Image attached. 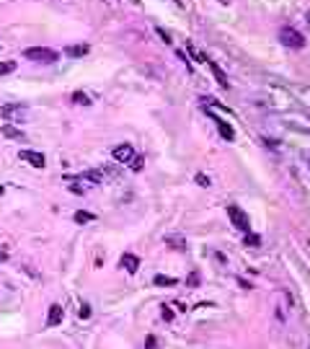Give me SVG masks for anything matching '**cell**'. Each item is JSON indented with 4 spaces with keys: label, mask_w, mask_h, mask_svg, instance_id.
I'll list each match as a JSON object with an SVG mask.
<instances>
[{
    "label": "cell",
    "mask_w": 310,
    "mask_h": 349,
    "mask_svg": "<svg viewBox=\"0 0 310 349\" xmlns=\"http://www.w3.org/2000/svg\"><path fill=\"white\" fill-rule=\"evenodd\" d=\"M24 60H31V62H42V65H52L57 62L59 55L49 47H29L24 49Z\"/></svg>",
    "instance_id": "cell-1"
},
{
    "label": "cell",
    "mask_w": 310,
    "mask_h": 349,
    "mask_svg": "<svg viewBox=\"0 0 310 349\" xmlns=\"http://www.w3.org/2000/svg\"><path fill=\"white\" fill-rule=\"evenodd\" d=\"M26 104H5V106H0V117L5 119L8 124H21V122H26Z\"/></svg>",
    "instance_id": "cell-2"
},
{
    "label": "cell",
    "mask_w": 310,
    "mask_h": 349,
    "mask_svg": "<svg viewBox=\"0 0 310 349\" xmlns=\"http://www.w3.org/2000/svg\"><path fill=\"white\" fill-rule=\"evenodd\" d=\"M279 42H282L284 47H290V49H302L305 47V36H302L297 29H292V26L279 29Z\"/></svg>",
    "instance_id": "cell-3"
},
{
    "label": "cell",
    "mask_w": 310,
    "mask_h": 349,
    "mask_svg": "<svg viewBox=\"0 0 310 349\" xmlns=\"http://www.w3.org/2000/svg\"><path fill=\"white\" fill-rule=\"evenodd\" d=\"M228 217H230V223L236 225L238 230L251 233V220H248V215L238 207V204H228Z\"/></svg>",
    "instance_id": "cell-4"
},
{
    "label": "cell",
    "mask_w": 310,
    "mask_h": 349,
    "mask_svg": "<svg viewBox=\"0 0 310 349\" xmlns=\"http://www.w3.org/2000/svg\"><path fill=\"white\" fill-rule=\"evenodd\" d=\"M111 158H114L117 163H132V158H134V148L130 145V142H122V145H114L111 148Z\"/></svg>",
    "instance_id": "cell-5"
},
{
    "label": "cell",
    "mask_w": 310,
    "mask_h": 349,
    "mask_svg": "<svg viewBox=\"0 0 310 349\" xmlns=\"http://www.w3.org/2000/svg\"><path fill=\"white\" fill-rule=\"evenodd\" d=\"M18 158L29 166H34V168H44L47 166V158H44V153H39V150H18Z\"/></svg>",
    "instance_id": "cell-6"
},
{
    "label": "cell",
    "mask_w": 310,
    "mask_h": 349,
    "mask_svg": "<svg viewBox=\"0 0 310 349\" xmlns=\"http://www.w3.org/2000/svg\"><path fill=\"white\" fill-rule=\"evenodd\" d=\"M119 267L127 269V274H137V269H140V256H134V254H122V259H119Z\"/></svg>",
    "instance_id": "cell-7"
},
{
    "label": "cell",
    "mask_w": 310,
    "mask_h": 349,
    "mask_svg": "<svg viewBox=\"0 0 310 349\" xmlns=\"http://www.w3.org/2000/svg\"><path fill=\"white\" fill-rule=\"evenodd\" d=\"M65 318V308L59 303H52L49 305V316H47V326H59Z\"/></svg>",
    "instance_id": "cell-8"
},
{
    "label": "cell",
    "mask_w": 310,
    "mask_h": 349,
    "mask_svg": "<svg viewBox=\"0 0 310 349\" xmlns=\"http://www.w3.org/2000/svg\"><path fill=\"white\" fill-rule=\"evenodd\" d=\"M0 132H3V137H8V140H18V142H24V140H26V137H24V132H21L16 124H8V122L0 127Z\"/></svg>",
    "instance_id": "cell-9"
},
{
    "label": "cell",
    "mask_w": 310,
    "mask_h": 349,
    "mask_svg": "<svg viewBox=\"0 0 310 349\" xmlns=\"http://www.w3.org/2000/svg\"><path fill=\"white\" fill-rule=\"evenodd\" d=\"M90 52L88 44H70V47H65V55L67 57H86Z\"/></svg>",
    "instance_id": "cell-10"
},
{
    "label": "cell",
    "mask_w": 310,
    "mask_h": 349,
    "mask_svg": "<svg viewBox=\"0 0 310 349\" xmlns=\"http://www.w3.org/2000/svg\"><path fill=\"white\" fill-rule=\"evenodd\" d=\"M215 124H217V130H220V135H222V137L228 140V142L236 140V130H233V127H230L228 122H222V119H217V117H215Z\"/></svg>",
    "instance_id": "cell-11"
},
{
    "label": "cell",
    "mask_w": 310,
    "mask_h": 349,
    "mask_svg": "<svg viewBox=\"0 0 310 349\" xmlns=\"http://www.w3.org/2000/svg\"><path fill=\"white\" fill-rule=\"evenodd\" d=\"M153 285L155 287H173V285H178V279L176 277H165V274H155Z\"/></svg>",
    "instance_id": "cell-12"
},
{
    "label": "cell",
    "mask_w": 310,
    "mask_h": 349,
    "mask_svg": "<svg viewBox=\"0 0 310 349\" xmlns=\"http://www.w3.org/2000/svg\"><path fill=\"white\" fill-rule=\"evenodd\" d=\"M207 65H209V67H212V73H215V78H217V83H220V86H222V88H228V75H225V73L220 70V67H217V65L212 62V60H207Z\"/></svg>",
    "instance_id": "cell-13"
},
{
    "label": "cell",
    "mask_w": 310,
    "mask_h": 349,
    "mask_svg": "<svg viewBox=\"0 0 310 349\" xmlns=\"http://www.w3.org/2000/svg\"><path fill=\"white\" fill-rule=\"evenodd\" d=\"M73 104H78V106H90L93 101H90L88 93H83V91H75V93H73Z\"/></svg>",
    "instance_id": "cell-14"
},
{
    "label": "cell",
    "mask_w": 310,
    "mask_h": 349,
    "mask_svg": "<svg viewBox=\"0 0 310 349\" xmlns=\"http://www.w3.org/2000/svg\"><path fill=\"white\" fill-rule=\"evenodd\" d=\"M16 60H0V75H8V73H13L16 70Z\"/></svg>",
    "instance_id": "cell-15"
},
{
    "label": "cell",
    "mask_w": 310,
    "mask_h": 349,
    "mask_svg": "<svg viewBox=\"0 0 310 349\" xmlns=\"http://www.w3.org/2000/svg\"><path fill=\"white\" fill-rule=\"evenodd\" d=\"M73 217H75V223H90V220H96L93 212H86V210H78Z\"/></svg>",
    "instance_id": "cell-16"
},
{
    "label": "cell",
    "mask_w": 310,
    "mask_h": 349,
    "mask_svg": "<svg viewBox=\"0 0 310 349\" xmlns=\"http://www.w3.org/2000/svg\"><path fill=\"white\" fill-rule=\"evenodd\" d=\"M246 246H251V248H259L261 246V238L256 236V233H246V241H243Z\"/></svg>",
    "instance_id": "cell-17"
},
{
    "label": "cell",
    "mask_w": 310,
    "mask_h": 349,
    "mask_svg": "<svg viewBox=\"0 0 310 349\" xmlns=\"http://www.w3.org/2000/svg\"><path fill=\"white\" fill-rule=\"evenodd\" d=\"M142 166H145V158H142V155H134L132 163H130V168H132V171H142Z\"/></svg>",
    "instance_id": "cell-18"
},
{
    "label": "cell",
    "mask_w": 310,
    "mask_h": 349,
    "mask_svg": "<svg viewBox=\"0 0 310 349\" xmlns=\"http://www.w3.org/2000/svg\"><path fill=\"white\" fill-rule=\"evenodd\" d=\"M155 34H158V36H161V39H163L165 44H171V42H173V39H171V34H168V31H165V29H161V26H155Z\"/></svg>",
    "instance_id": "cell-19"
},
{
    "label": "cell",
    "mask_w": 310,
    "mask_h": 349,
    "mask_svg": "<svg viewBox=\"0 0 310 349\" xmlns=\"http://www.w3.org/2000/svg\"><path fill=\"white\" fill-rule=\"evenodd\" d=\"M78 316L83 318V321H88V318H90V305H88V303H83V305H80V310H78Z\"/></svg>",
    "instance_id": "cell-20"
},
{
    "label": "cell",
    "mask_w": 310,
    "mask_h": 349,
    "mask_svg": "<svg viewBox=\"0 0 310 349\" xmlns=\"http://www.w3.org/2000/svg\"><path fill=\"white\" fill-rule=\"evenodd\" d=\"M196 184L199 186H212V181H209V176H204V173H196Z\"/></svg>",
    "instance_id": "cell-21"
},
{
    "label": "cell",
    "mask_w": 310,
    "mask_h": 349,
    "mask_svg": "<svg viewBox=\"0 0 310 349\" xmlns=\"http://www.w3.org/2000/svg\"><path fill=\"white\" fill-rule=\"evenodd\" d=\"M163 318H165V321H171V318H173V310H168L165 305H163Z\"/></svg>",
    "instance_id": "cell-22"
},
{
    "label": "cell",
    "mask_w": 310,
    "mask_h": 349,
    "mask_svg": "<svg viewBox=\"0 0 310 349\" xmlns=\"http://www.w3.org/2000/svg\"><path fill=\"white\" fill-rule=\"evenodd\" d=\"M199 282V274H196V272H192V277H189V285H196Z\"/></svg>",
    "instance_id": "cell-23"
},
{
    "label": "cell",
    "mask_w": 310,
    "mask_h": 349,
    "mask_svg": "<svg viewBox=\"0 0 310 349\" xmlns=\"http://www.w3.org/2000/svg\"><path fill=\"white\" fill-rule=\"evenodd\" d=\"M148 349H155V336H153V334L148 336Z\"/></svg>",
    "instance_id": "cell-24"
},
{
    "label": "cell",
    "mask_w": 310,
    "mask_h": 349,
    "mask_svg": "<svg viewBox=\"0 0 310 349\" xmlns=\"http://www.w3.org/2000/svg\"><path fill=\"white\" fill-rule=\"evenodd\" d=\"M0 261H8V251L5 248H0Z\"/></svg>",
    "instance_id": "cell-25"
},
{
    "label": "cell",
    "mask_w": 310,
    "mask_h": 349,
    "mask_svg": "<svg viewBox=\"0 0 310 349\" xmlns=\"http://www.w3.org/2000/svg\"><path fill=\"white\" fill-rule=\"evenodd\" d=\"M305 24H308V26H310V11H308V13H305Z\"/></svg>",
    "instance_id": "cell-26"
},
{
    "label": "cell",
    "mask_w": 310,
    "mask_h": 349,
    "mask_svg": "<svg viewBox=\"0 0 310 349\" xmlns=\"http://www.w3.org/2000/svg\"><path fill=\"white\" fill-rule=\"evenodd\" d=\"M3 194H5V186H3V184H0V197H3Z\"/></svg>",
    "instance_id": "cell-27"
},
{
    "label": "cell",
    "mask_w": 310,
    "mask_h": 349,
    "mask_svg": "<svg viewBox=\"0 0 310 349\" xmlns=\"http://www.w3.org/2000/svg\"><path fill=\"white\" fill-rule=\"evenodd\" d=\"M171 3H176V5H181V0H171Z\"/></svg>",
    "instance_id": "cell-28"
},
{
    "label": "cell",
    "mask_w": 310,
    "mask_h": 349,
    "mask_svg": "<svg viewBox=\"0 0 310 349\" xmlns=\"http://www.w3.org/2000/svg\"><path fill=\"white\" fill-rule=\"evenodd\" d=\"M308 166H310V158H308Z\"/></svg>",
    "instance_id": "cell-29"
},
{
    "label": "cell",
    "mask_w": 310,
    "mask_h": 349,
    "mask_svg": "<svg viewBox=\"0 0 310 349\" xmlns=\"http://www.w3.org/2000/svg\"><path fill=\"white\" fill-rule=\"evenodd\" d=\"M0 49H3V44H0Z\"/></svg>",
    "instance_id": "cell-30"
}]
</instances>
